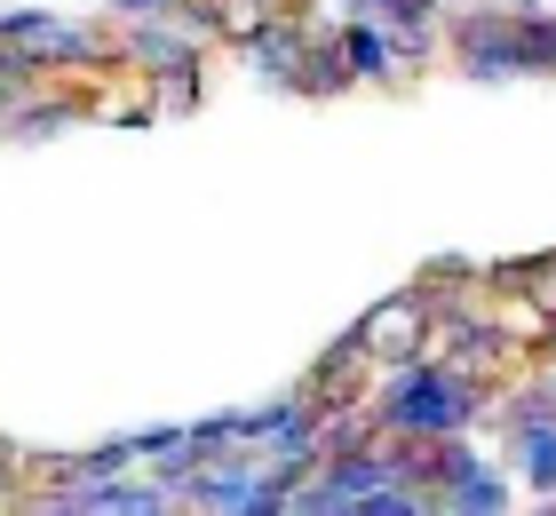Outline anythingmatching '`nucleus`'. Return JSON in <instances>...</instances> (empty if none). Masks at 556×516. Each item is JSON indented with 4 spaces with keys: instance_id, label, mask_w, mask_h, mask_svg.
I'll use <instances>...</instances> for the list:
<instances>
[{
    "instance_id": "0eeeda50",
    "label": "nucleus",
    "mask_w": 556,
    "mask_h": 516,
    "mask_svg": "<svg viewBox=\"0 0 556 516\" xmlns=\"http://www.w3.org/2000/svg\"><path fill=\"white\" fill-rule=\"evenodd\" d=\"M342 88H358V72L342 64L334 24H318V33H311V48H302V64H294V96H342Z\"/></svg>"
},
{
    "instance_id": "f257e3e1",
    "label": "nucleus",
    "mask_w": 556,
    "mask_h": 516,
    "mask_svg": "<svg viewBox=\"0 0 556 516\" xmlns=\"http://www.w3.org/2000/svg\"><path fill=\"white\" fill-rule=\"evenodd\" d=\"M445 48H453V64H462L469 80H525V64H517V9H501V0L462 9L445 24Z\"/></svg>"
},
{
    "instance_id": "423d86ee",
    "label": "nucleus",
    "mask_w": 556,
    "mask_h": 516,
    "mask_svg": "<svg viewBox=\"0 0 556 516\" xmlns=\"http://www.w3.org/2000/svg\"><path fill=\"white\" fill-rule=\"evenodd\" d=\"M509 469L533 493H556V413H509Z\"/></svg>"
},
{
    "instance_id": "2eb2a0df",
    "label": "nucleus",
    "mask_w": 556,
    "mask_h": 516,
    "mask_svg": "<svg viewBox=\"0 0 556 516\" xmlns=\"http://www.w3.org/2000/svg\"><path fill=\"white\" fill-rule=\"evenodd\" d=\"M175 437H184V429H136L128 445H136V461H160V453L175 445Z\"/></svg>"
},
{
    "instance_id": "9b49d317",
    "label": "nucleus",
    "mask_w": 556,
    "mask_h": 516,
    "mask_svg": "<svg viewBox=\"0 0 556 516\" xmlns=\"http://www.w3.org/2000/svg\"><path fill=\"white\" fill-rule=\"evenodd\" d=\"M167 16H175V24H191L199 40H223V0H175Z\"/></svg>"
},
{
    "instance_id": "6e6552de",
    "label": "nucleus",
    "mask_w": 556,
    "mask_h": 516,
    "mask_svg": "<svg viewBox=\"0 0 556 516\" xmlns=\"http://www.w3.org/2000/svg\"><path fill=\"white\" fill-rule=\"evenodd\" d=\"M438 508H477V516H501L509 508V484H501L485 461H477V469H462L453 484H438Z\"/></svg>"
},
{
    "instance_id": "20e7f679",
    "label": "nucleus",
    "mask_w": 556,
    "mask_h": 516,
    "mask_svg": "<svg viewBox=\"0 0 556 516\" xmlns=\"http://www.w3.org/2000/svg\"><path fill=\"white\" fill-rule=\"evenodd\" d=\"M334 40H342V64L358 72V80H374V88H406L414 80L406 56H397V24H382V16H342Z\"/></svg>"
},
{
    "instance_id": "7ed1b4c3",
    "label": "nucleus",
    "mask_w": 556,
    "mask_h": 516,
    "mask_svg": "<svg viewBox=\"0 0 556 516\" xmlns=\"http://www.w3.org/2000/svg\"><path fill=\"white\" fill-rule=\"evenodd\" d=\"M199 56H207V40H199L191 24H175V16H136L128 33H119V64H128L136 80H160V72L199 64Z\"/></svg>"
},
{
    "instance_id": "1a4fd4ad",
    "label": "nucleus",
    "mask_w": 556,
    "mask_h": 516,
    "mask_svg": "<svg viewBox=\"0 0 556 516\" xmlns=\"http://www.w3.org/2000/svg\"><path fill=\"white\" fill-rule=\"evenodd\" d=\"M517 64H525V80H533V72H556V9H525L517 16Z\"/></svg>"
},
{
    "instance_id": "ddd939ff",
    "label": "nucleus",
    "mask_w": 556,
    "mask_h": 516,
    "mask_svg": "<svg viewBox=\"0 0 556 516\" xmlns=\"http://www.w3.org/2000/svg\"><path fill=\"white\" fill-rule=\"evenodd\" d=\"M462 278H477V270H469V254H438V263L421 270V287H429V294H445V287H462Z\"/></svg>"
},
{
    "instance_id": "4468645a",
    "label": "nucleus",
    "mask_w": 556,
    "mask_h": 516,
    "mask_svg": "<svg viewBox=\"0 0 556 516\" xmlns=\"http://www.w3.org/2000/svg\"><path fill=\"white\" fill-rule=\"evenodd\" d=\"M0 501H24V461H16L9 437H0Z\"/></svg>"
},
{
    "instance_id": "dca6fc26",
    "label": "nucleus",
    "mask_w": 556,
    "mask_h": 516,
    "mask_svg": "<svg viewBox=\"0 0 556 516\" xmlns=\"http://www.w3.org/2000/svg\"><path fill=\"white\" fill-rule=\"evenodd\" d=\"M167 9H175V0H112V16H119V24H136V16H167Z\"/></svg>"
},
{
    "instance_id": "9d476101",
    "label": "nucleus",
    "mask_w": 556,
    "mask_h": 516,
    "mask_svg": "<svg viewBox=\"0 0 556 516\" xmlns=\"http://www.w3.org/2000/svg\"><path fill=\"white\" fill-rule=\"evenodd\" d=\"M151 88V103L160 112H199V88H207V56L199 64H175V72H160V80H143Z\"/></svg>"
},
{
    "instance_id": "f3484780",
    "label": "nucleus",
    "mask_w": 556,
    "mask_h": 516,
    "mask_svg": "<svg viewBox=\"0 0 556 516\" xmlns=\"http://www.w3.org/2000/svg\"><path fill=\"white\" fill-rule=\"evenodd\" d=\"M548 501H556V493H548Z\"/></svg>"
},
{
    "instance_id": "f8f14e48",
    "label": "nucleus",
    "mask_w": 556,
    "mask_h": 516,
    "mask_svg": "<svg viewBox=\"0 0 556 516\" xmlns=\"http://www.w3.org/2000/svg\"><path fill=\"white\" fill-rule=\"evenodd\" d=\"M453 0H374V16L382 24H438Z\"/></svg>"
},
{
    "instance_id": "f03ea898",
    "label": "nucleus",
    "mask_w": 556,
    "mask_h": 516,
    "mask_svg": "<svg viewBox=\"0 0 556 516\" xmlns=\"http://www.w3.org/2000/svg\"><path fill=\"white\" fill-rule=\"evenodd\" d=\"M429 333H438V302H429V287H406V294L374 302L358 318V342H366L374 366H397V357L429 350Z\"/></svg>"
},
{
    "instance_id": "39448f33",
    "label": "nucleus",
    "mask_w": 556,
    "mask_h": 516,
    "mask_svg": "<svg viewBox=\"0 0 556 516\" xmlns=\"http://www.w3.org/2000/svg\"><path fill=\"white\" fill-rule=\"evenodd\" d=\"M374 374H382V366L366 357L358 326H350L342 342H334V350H326L318 366H311V381H302V390H311L318 405H358V398H374Z\"/></svg>"
}]
</instances>
